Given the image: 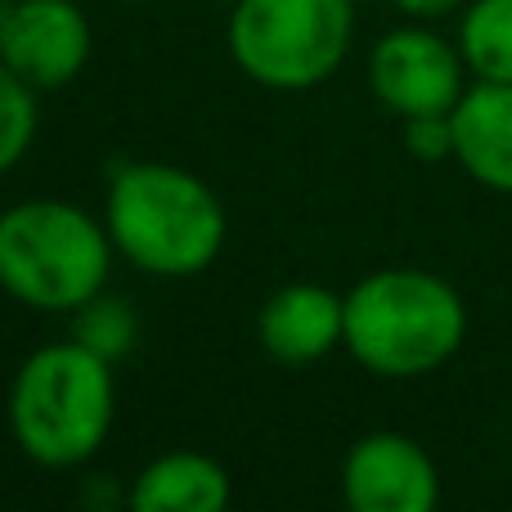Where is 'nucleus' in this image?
Listing matches in <instances>:
<instances>
[{
  "mask_svg": "<svg viewBox=\"0 0 512 512\" xmlns=\"http://www.w3.org/2000/svg\"><path fill=\"white\" fill-rule=\"evenodd\" d=\"M113 248L153 279H194L212 270L230 216L203 176L171 162H122L104 194Z\"/></svg>",
  "mask_w": 512,
  "mask_h": 512,
  "instance_id": "1",
  "label": "nucleus"
},
{
  "mask_svg": "<svg viewBox=\"0 0 512 512\" xmlns=\"http://www.w3.org/2000/svg\"><path fill=\"white\" fill-rule=\"evenodd\" d=\"M468 337V301L418 265L373 270L346 292L342 346L373 378L409 382L445 369Z\"/></svg>",
  "mask_w": 512,
  "mask_h": 512,
  "instance_id": "2",
  "label": "nucleus"
},
{
  "mask_svg": "<svg viewBox=\"0 0 512 512\" xmlns=\"http://www.w3.org/2000/svg\"><path fill=\"white\" fill-rule=\"evenodd\" d=\"M9 436L36 468L68 472L104 450L117 418L113 360L86 342H45L9 382Z\"/></svg>",
  "mask_w": 512,
  "mask_h": 512,
  "instance_id": "3",
  "label": "nucleus"
},
{
  "mask_svg": "<svg viewBox=\"0 0 512 512\" xmlns=\"http://www.w3.org/2000/svg\"><path fill=\"white\" fill-rule=\"evenodd\" d=\"M113 252L108 225L63 198H27L0 212V288L41 315H72L104 292Z\"/></svg>",
  "mask_w": 512,
  "mask_h": 512,
  "instance_id": "4",
  "label": "nucleus"
},
{
  "mask_svg": "<svg viewBox=\"0 0 512 512\" xmlns=\"http://www.w3.org/2000/svg\"><path fill=\"white\" fill-rule=\"evenodd\" d=\"M355 41L351 0H234L225 45L248 81L279 95L315 90Z\"/></svg>",
  "mask_w": 512,
  "mask_h": 512,
  "instance_id": "5",
  "label": "nucleus"
},
{
  "mask_svg": "<svg viewBox=\"0 0 512 512\" xmlns=\"http://www.w3.org/2000/svg\"><path fill=\"white\" fill-rule=\"evenodd\" d=\"M468 63L459 45L423 23L378 36L369 50V90L400 122L418 113H450L468 90Z\"/></svg>",
  "mask_w": 512,
  "mask_h": 512,
  "instance_id": "6",
  "label": "nucleus"
},
{
  "mask_svg": "<svg viewBox=\"0 0 512 512\" xmlns=\"http://www.w3.org/2000/svg\"><path fill=\"white\" fill-rule=\"evenodd\" d=\"M95 27L77 0H18L9 14L0 63L32 90H63L86 72Z\"/></svg>",
  "mask_w": 512,
  "mask_h": 512,
  "instance_id": "7",
  "label": "nucleus"
},
{
  "mask_svg": "<svg viewBox=\"0 0 512 512\" xmlns=\"http://www.w3.org/2000/svg\"><path fill=\"white\" fill-rule=\"evenodd\" d=\"M342 499L355 512H432L441 472L405 432H369L342 459Z\"/></svg>",
  "mask_w": 512,
  "mask_h": 512,
  "instance_id": "8",
  "label": "nucleus"
},
{
  "mask_svg": "<svg viewBox=\"0 0 512 512\" xmlns=\"http://www.w3.org/2000/svg\"><path fill=\"white\" fill-rule=\"evenodd\" d=\"M346 333V292H333L324 283H283L265 297L256 310V342L274 364H301L324 360L342 346Z\"/></svg>",
  "mask_w": 512,
  "mask_h": 512,
  "instance_id": "9",
  "label": "nucleus"
},
{
  "mask_svg": "<svg viewBox=\"0 0 512 512\" xmlns=\"http://www.w3.org/2000/svg\"><path fill=\"white\" fill-rule=\"evenodd\" d=\"M454 162L477 185L512 194V81H477L454 104Z\"/></svg>",
  "mask_w": 512,
  "mask_h": 512,
  "instance_id": "10",
  "label": "nucleus"
},
{
  "mask_svg": "<svg viewBox=\"0 0 512 512\" xmlns=\"http://www.w3.org/2000/svg\"><path fill=\"white\" fill-rule=\"evenodd\" d=\"M135 512H225L234 499L230 472L198 450H171L144 463L131 486Z\"/></svg>",
  "mask_w": 512,
  "mask_h": 512,
  "instance_id": "11",
  "label": "nucleus"
},
{
  "mask_svg": "<svg viewBox=\"0 0 512 512\" xmlns=\"http://www.w3.org/2000/svg\"><path fill=\"white\" fill-rule=\"evenodd\" d=\"M459 54L477 81H512V0H468Z\"/></svg>",
  "mask_w": 512,
  "mask_h": 512,
  "instance_id": "12",
  "label": "nucleus"
},
{
  "mask_svg": "<svg viewBox=\"0 0 512 512\" xmlns=\"http://www.w3.org/2000/svg\"><path fill=\"white\" fill-rule=\"evenodd\" d=\"M72 337L86 342L95 355L104 360H122V355L135 351L140 342V315L126 297H108V292H95L86 306L72 310Z\"/></svg>",
  "mask_w": 512,
  "mask_h": 512,
  "instance_id": "13",
  "label": "nucleus"
},
{
  "mask_svg": "<svg viewBox=\"0 0 512 512\" xmlns=\"http://www.w3.org/2000/svg\"><path fill=\"white\" fill-rule=\"evenodd\" d=\"M36 95L41 90H32L14 68L0 63V176H9L32 149L36 126H41Z\"/></svg>",
  "mask_w": 512,
  "mask_h": 512,
  "instance_id": "14",
  "label": "nucleus"
},
{
  "mask_svg": "<svg viewBox=\"0 0 512 512\" xmlns=\"http://www.w3.org/2000/svg\"><path fill=\"white\" fill-rule=\"evenodd\" d=\"M454 113V108H450ZM450 113H418L405 117V149L418 162H450L454 158V117Z\"/></svg>",
  "mask_w": 512,
  "mask_h": 512,
  "instance_id": "15",
  "label": "nucleus"
},
{
  "mask_svg": "<svg viewBox=\"0 0 512 512\" xmlns=\"http://www.w3.org/2000/svg\"><path fill=\"white\" fill-rule=\"evenodd\" d=\"M391 5L405 18H414V23H432V18H445V14H454V9H463L468 0H391Z\"/></svg>",
  "mask_w": 512,
  "mask_h": 512,
  "instance_id": "16",
  "label": "nucleus"
},
{
  "mask_svg": "<svg viewBox=\"0 0 512 512\" xmlns=\"http://www.w3.org/2000/svg\"><path fill=\"white\" fill-rule=\"evenodd\" d=\"M18 0H0V41H5V27H9V14H14Z\"/></svg>",
  "mask_w": 512,
  "mask_h": 512,
  "instance_id": "17",
  "label": "nucleus"
},
{
  "mask_svg": "<svg viewBox=\"0 0 512 512\" xmlns=\"http://www.w3.org/2000/svg\"><path fill=\"white\" fill-rule=\"evenodd\" d=\"M117 5H144V0H117Z\"/></svg>",
  "mask_w": 512,
  "mask_h": 512,
  "instance_id": "18",
  "label": "nucleus"
},
{
  "mask_svg": "<svg viewBox=\"0 0 512 512\" xmlns=\"http://www.w3.org/2000/svg\"><path fill=\"white\" fill-rule=\"evenodd\" d=\"M225 5H234V0H225Z\"/></svg>",
  "mask_w": 512,
  "mask_h": 512,
  "instance_id": "19",
  "label": "nucleus"
}]
</instances>
